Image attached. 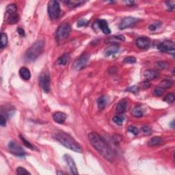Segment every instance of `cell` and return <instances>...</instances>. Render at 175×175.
<instances>
[{"mask_svg": "<svg viewBox=\"0 0 175 175\" xmlns=\"http://www.w3.org/2000/svg\"><path fill=\"white\" fill-rule=\"evenodd\" d=\"M127 99H123L121 101H120L119 102V103L117 104L116 108V112L119 114H124L127 110Z\"/></svg>", "mask_w": 175, "mask_h": 175, "instance_id": "16", "label": "cell"}, {"mask_svg": "<svg viewBox=\"0 0 175 175\" xmlns=\"http://www.w3.org/2000/svg\"><path fill=\"white\" fill-rule=\"evenodd\" d=\"M17 174H18L19 175L31 174V173H30V172H28L26 169L23 168V167H19V168L17 169Z\"/></svg>", "mask_w": 175, "mask_h": 175, "instance_id": "33", "label": "cell"}, {"mask_svg": "<svg viewBox=\"0 0 175 175\" xmlns=\"http://www.w3.org/2000/svg\"><path fill=\"white\" fill-rule=\"evenodd\" d=\"M19 138L21 139V140L22 142L23 143V144L26 146V147L30 148V149H32V150H37V148L34 147V146L32 145V144L30 143L29 141H28V140L22 136V135H19Z\"/></svg>", "mask_w": 175, "mask_h": 175, "instance_id": "27", "label": "cell"}, {"mask_svg": "<svg viewBox=\"0 0 175 175\" xmlns=\"http://www.w3.org/2000/svg\"><path fill=\"white\" fill-rule=\"evenodd\" d=\"M119 47L118 46V45H112L108 47L107 48H106L105 51V56L107 57L111 56L112 55L116 54L117 53L119 52Z\"/></svg>", "mask_w": 175, "mask_h": 175, "instance_id": "17", "label": "cell"}, {"mask_svg": "<svg viewBox=\"0 0 175 175\" xmlns=\"http://www.w3.org/2000/svg\"><path fill=\"white\" fill-rule=\"evenodd\" d=\"M142 86L144 88H148L150 87V85H151V83H150L149 81L146 80L145 81H144V82H142Z\"/></svg>", "mask_w": 175, "mask_h": 175, "instance_id": "42", "label": "cell"}, {"mask_svg": "<svg viewBox=\"0 0 175 175\" xmlns=\"http://www.w3.org/2000/svg\"><path fill=\"white\" fill-rule=\"evenodd\" d=\"M54 138L57 141H58L61 144H62L66 148L71 151L77 152V153H81L82 148L78 142L69 134H66L62 131H59L56 133Z\"/></svg>", "mask_w": 175, "mask_h": 175, "instance_id": "2", "label": "cell"}, {"mask_svg": "<svg viewBox=\"0 0 175 175\" xmlns=\"http://www.w3.org/2000/svg\"><path fill=\"white\" fill-rule=\"evenodd\" d=\"M64 158L66 163H67L68 167V168H69L70 171H71V174H78L77 168V166H76L75 161L73 160V157H72L71 156H70L69 155H64Z\"/></svg>", "mask_w": 175, "mask_h": 175, "instance_id": "12", "label": "cell"}, {"mask_svg": "<svg viewBox=\"0 0 175 175\" xmlns=\"http://www.w3.org/2000/svg\"><path fill=\"white\" fill-rule=\"evenodd\" d=\"M157 49L161 52L169 53L174 55L175 49V44L173 41H165L159 43L157 46Z\"/></svg>", "mask_w": 175, "mask_h": 175, "instance_id": "9", "label": "cell"}, {"mask_svg": "<svg viewBox=\"0 0 175 175\" xmlns=\"http://www.w3.org/2000/svg\"><path fill=\"white\" fill-rule=\"evenodd\" d=\"M112 120H113L114 123H115L116 124H117L118 125H123V121H124L125 120V117L122 114H119V115L114 116Z\"/></svg>", "mask_w": 175, "mask_h": 175, "instance_id": "29", "label": "cell"}, {"mask_svg": "<svg viewBox=\"0 0 175 175\" xmlns=\"http://www.w3.org/2000/svg\"><path fill=\"white\" fill-rule=\"evenodd\" d=\"M53 119L58 124H62L66 119V114L62 112H56L53 114Z\"/></svg>", "mask_w": 175, "mask_h": 175, "instance_id": "14", "label": "cell"}, {"mask_svg": "<svg viewBox=\"0 0 175 175\" xmlns=\"http://www.w3.org/2000/svg\"><path fill=\"white\" fill-rule=\"evenodd\" d=\"M71 32V27L68 23H64L59 26L56 32V37L57 41L59 43H62L64 40L67 39Z\"/></svg>", "mask_w": 175, "mask_h": 175, "instance_id": "4", "label": "cell"}, {"mask_svg": "<svg viewBox=\"0 0 175 175\" xmlns=\"http://www.w3.org/2000/svg\"><path fill=\"white\" fill-rule=\"evenodd\" d=\"M17 32H18V34H19L20 37H24L25 36V34L24 30H23L22 28H18V30H17Z\"/></svg>", "mask_w": 175, "mask_h": 175, "instance_id": "41", "label": "cell"}, {"mask_svg": "<svg viewBox=\"0 0 175 175\" xmlns=\"http://www.w3.org/2000/svg\"><path fill=\"white\" fill-rule=\"evenodd\" d=\"M167 6L169 8L170 10H173L174 9V5H175V2L174 1H168L166 3Z\"/></svg>", "mask_w": 175, "mask_h": 175, "instance_id": "39", "label": "cell"}, {"mask_svg": "<svg viewBox=\"0 0 175 175\" xmlns=\"http://www.w3.org/2000/svg\"><path fill=\"white\" fill-rule=\"evenodd\" d=\"M69 59H70L69 55H68V54H64L63 56H62L60 58L58 59V64H60V65L65 66V65H66V64H67L68 61H69Z\"/></svg>", "mask_w": 175, "mask_h": 175, "instance_id": "24", "label": "cell"}, {"mask_svg": "<svg viewBox=\"0 0 175 175\" xmlns=\"http://www.w3.org/2000/svg\"><path fill=\"white\" fill-rule=\"evenodd\" d=\"M47 10H48L49 16L51 19H56L60 17L61 9L60 4L57 1L52 0V1H49Z\"/></svg>", "mask_w": 175, "mask_h": 175, "instance_id": "5", "label": "cell"}, {"mask_svg": "<svg viewBox=\"0 0 175 175\" xmlns=\"http://www.w3.org/2000/svg\"><path fill=\"white\" fill-rule=\"evenodd\" d=\"M89 59H90V54L88 53H84L75 60L73 63L74 69L77 71H80L86 66L88 62Z\"/></svg>", "mask_w": 175, "mask_h": 175, "instance_id": "7", "label": "cell"}, {"mask_svg": "<svg viewBox=\"0 0 175 175\" xmlns=\"http://www.w3.org/2000/svg\"><path fill=\"white\" fill-rule=\"evenodd\" d=\"M136 46L140 49H147L151 45V39L148 37H140L136 40Z\"/></svg>", "mask_w": 175, "mask_h": 175, "instance_id": "11", "label": "cell"}, {"mask_svg": "<svg viewBox=\"0 0 175 175\" xmlns=\"http://www.w3.org/2000/svg\"><path fill=\"white\" fill-rule=\"evenodd\" d=\"M123 62L125 64H134L136 62V58L134 56H128L123 60Z\"/></svg>", "mask_w": 175, "mask_h": 175, "instance_id": "31", "label": "cell"}, {"mask_svg": "<svg viewBox=\"0 0 175 175\" xmlns=\"http://www.w3.org/2000/svg\"><path fill=\"white\" fill-rule=\"evenodd\" d=\"M162 143H163V139L161 138V137L155 136L148 140V145L151 146V147H153V146L160 145V144H161Z\"/></svg>", "mask_w": 175, "mask_h": 175, "instance_id": "19", "label": "cell"}, {"mask_svg": "<svg viewBox=\"0 0 175 175\" xmlns=\"http://www.w3.org/2000/svg\"><path fill=\"white\" fill-rule=\"evenodd\" d=\"M168 66H169V64L168 62H158L157 63V68L160 70L165 69V68L168 67Z\"/></svg>", "mask_w": 175, "mask_h": 175, "instance_id": "34", "label": "cell"}, {"mask_svg": "<svg viewBox=\"0 0 175 175\" xmlns=\"http://www.w3.org/2000/svg\"><path fill=\"white\" fill-rule=\"evenodd\" d=\"M57 174H65V173L62 172H59V171H58V172H57Z\"/></svg>", "mask_w": 175, "mask_h": 175, "instance_id": "46", "label": "cell"}, {"mask_svg": "<svg viewBox=\"0 0 175 175\" xmlns=\"http://www.w3.org/2000/svg\"><path fill=\"white\" fill-rule=\"evenodd\" d=\"M173 81L170 80V79H164L159 84V87L163 89H167L170 88L172 86Z\"/></svg>", "mask_w": 175, "mask_h": 175, "instance_id": "25", "label": "cell"}, {"mask_svg": "<svg viewBox=\"0 0 175 175\" xmlns=\"http://www.w3.org/2000/svg\"><path fill=\"white\" fill-rule=\"evenodd\" d=\"M159 73L158 71L152 69L146 70V71L143 73L144 77L145 78L146 80H148V81L157 79V78L159 77Z\"/></svg>", "mask_w": 175, "mask_h": 175, "instance_id": "13", "label": "cell"}, {"mask_svg": "<svg viewBox=\"0 0 175 175\" xmlns=\"http://www.w3.org/2000/svg\"><path fill=\"white\" fill-rule=\"evenodd\" d=\"M8 45V37L6 33H1V43H0V47L1 49H3L7 46Z\"/></svg>", "mask_w": 175, "mask_h": 175, "instance_id": "28", "label": "cell"}, {"mask_svg": "<svg viewBox=\"0 0 175 175\" xmlns=\"http://www.w3.org/2000/svg\"><path fill=\"white\" fill-rule=\"evenodd\" d=\"M88 138L91 145L103 157L108 161L113 160L114 158L113 150L100 135L95 132H92L88 135Z\"/></svg>", "mask_w": 175, "mask_h": 175, "instance_id": "1", "label": "cell"}, {"mask_svg": "<svg viewBox=\"0 0 175 175\" xmlns=\"http://www.w3.org/2000/svg\"><path fill=\"white\" fill-rule=\"evenodd\" d=\"M163 93V89L160 87H157L155 88L153 91V94L156 96H161Z\"/></svg>", "mask_w": 175, "mask_h": 175, "instance_id": "35", "label": "cell"}, {"mask_svg": "<svg viewBox=\"0 0 175 175\" xmlns=\"http://www.w3.org/2000/svg\"><path fill=\"white\" fill-rule=\"evenodd\" d=\"M174 121H172V123H170V125H171V127H172V128H174Z\"/></svg>", "mask_w": 175, "mask_h": 175, "instance_id": "45", "label": "cell"}, {"mask_svg": "<svg viewBox=\"0 0 175 175\" xmlns=\"http://www.w3.org/2000/svg\"><path fill=\"white\" fill-rule=\"evenodd\" d=\"M44 48H45V41L43 40H39L35 42L25 53V60L29 62L36 60L43 52Z\"/></svg>", "mask_w": 175, "mask_h": 175, "instance_id": "3", "label": "cell"}, {"mask_svg": "<svg viewBox=\"0 0 175 175\" xmlns=\"http://www.w3.org/2000/svg\"><path fill=\"white\" fill-rule=\"evenodd\" d=\"M8 148L10 153L13 155L19 156V157H23V156L25 155V151L22 146H21L19 144H18L14 141H10L8 145Z\"/></svg>", "mask_w": 175, "mask_h": 175, "instance_id": "8", "label": "cell"}, {"mask_svg": "<svg viewBox=\"0 0 175 175\" xmlns=\"http://www.w3.org/2000/svg\"><path fill=\"white\" fill-rule=\"evenodd\" d=\"M174 100H175V95L174 93L172 92L168 93V94L165 96L164 99H163L164 101L168 103L169 104L173 103L174 102Z\"/></svg>", "mask_w": 175, "mask_h": 175, "instance_id": "30", "label": "cell"}, {"mask_svg": "<svg viewBox=\"0 0 175 175\" xmlns=\"http://www.w3.org/2000/svg\"><path fill=\"white\" fill-rule=\"evenodd\" d=\"M6 11L10 15L17 14V7L16 4H14V3H11V4H9L6 8Z\"/></svg>", "mask_w": 175, "mask_h": 175, "instance_id": "26", "label": "cell"}, {"mask_svg": "<svg viewBox=\"0 0 175 175\" xmlns=\"http://www.w3.org/2000/svg\"><path fill=\"white\" fill-rule=\"evenodd\" d=\"M19 75L24 80H29L31 77V73L30 70L26 67H22L19 70Z\"/></svg>", "mask_w": 175, "mask_h": 175, "instance_id": "20", "label": "cell"}, {"mask_svg": "<svg viewBox=\"0 0 175 175\" xmlns=\"http://www.w3.org/2000/svg\"><path fill=\"white\" fill-rule=\"evenodd\" d=\"M134 1H126V3L127 4H128L129 6H131L133 4H134Z\"/></svg>", "mask_w": 175, "mask_h": 175, "instance_id": "44", "label": "cell"}, {"mask_svg": "<svg viewBox=\"0 0 175 175\" xmlns=\"http://www.w3.org/2000/svg\"><path fill=\"white\" fill-rule=\"evenodd\" d=\"M132 114L133 116L136 117V118H140L142 117L145 114V110L144 109L143 106L142 105H138L135 107L132 110Z\"/></svg>", "mask_w": 175, "mask_h": 175, "instance_id": "15", "label": "cell"}, {"mask_svg": "<svg viewBox=\"0 0 175 175\" xmlns=\"http://www.w3.org/2000/svg\"><path fill=\"white\" fill-rule=\"evenodd\" d=\"M88 23V21L87 20L81 19L77 22V26L78 27H83V26H85Z\"/></svg>", "mask_w": 175, "mask_h": 175, "instance_id": "38", "label": "cell"}, {"mask_svg": "<svg viewBox=\"0 0 175 175\" xmlns=\"http://www.w3.org/2000/svg\"><path fill=\"white\" fill-rule=\"evenodd\" d=\"M98 25L99 26V28L101 30V31L105 34H109L111 33V30L110 29L109 26L107 21L105 20L101 19L98 21Z\"/></svg>", "mask_w": 175, "mask_h": 175, "instance_id": "18", "label": "cell"}, {"mask_svg": "<svg viewBox=\"0 0 175 175\" xmlns=\"http://www.w3.org/2000/svg\"><path fill=\"white\" fill-rule=\"evenodd\" d=\"M142 131L144 133V134L146 135H150L152 133V130L151 129V127L149 126H147V125H145V126H143L142 127Z\"/></svg>", "mask_w": 175, "mask_h": 175, "instance_id": "36", "label": "cell"}, {"mask_svg": "<svg viewBox=\"0 0 175 175\" xmlns=\"http://www.w3.org/2000/svg\"><path fill=\"white\" fill-rule=\"evenodd\" d=\"M19 20H20L19 15L17 13V14L10 15V16L8 17V18L7 22L8 24L13 25V24L17 23L19 21Z\"/></svg>", "mask_w": 175, "mask_h": 175, "instance_id": "22", "label": "cell"}, {"mask_svg": "<svg viewBox=\"0 0 175 175\" xmlns=\"http://www.w3.org/2000/svg\"><path fill=\"white\" fill-rule=\"evenodd\" d=\"M0 125L1 127H5L6 125V120L2 114L0 116Z\"/></svg>", "mask_w": 175, "mask_h": 175, "instance_id": "40", "label": "cell"}, {"mask_svg": "<svg viewBox=\"0 0 175 175\" xmlns=\"http://www.w3.org/2000/svg\"><path fill=\"white\" fill-rule=\"evenodd\" d=\"M97 105H98L99 109V110H102L105 109L106 105H107V99H106L105 96L102 95V96H101L98 99Z\"/></svg>", "mask_w": 175, "mask_h": 175, "instance_id": "21", "label": "cell"}, {"mask_svg": "<svg viewBox=\"0 0 175 175\" xmlns=\"http://www.w3.org/2000/svg\"><path fill=\"white\" fill-rule=\"evenodd\" d=\"M157 28V26L155 25V24H152L149 26V30L151 31H155V30Z\"/></svg>", "mask_w": 175, "mask_h": 175, "instance_id": "43", "label": "cell"}, {"mask_svg": "<svg viewBox=\"0 0 175 175\" xmlns=\"http://www.w3.org/2000/svg\"><path fill=\"white\" fill-rule=\"evenodd\" d=\"M139 19L132 17H127L123 19L119 24L120 30H125L127 28L133 27L138 22Z\"/></svg>", "mask_w": 175, "mask_h": 175, "instance_id": "10", "label": "cell"}, {"mask_svg": "<svg viewBox=\"0 0 175 175\" xmlns=\"http://www.w3.org/2000/svg\"><path fill=\"white\" fill-rule=\"evenodd\" d=\"M85 2H86V1H77V0H71V1H66L65 3H66L68 6L69 8H76L77 6H79L80 5H82L83 3H84Z\"/></svg>", "mask_w": 175, "mask_h": 175, "instance_id": "23", "label": "cell"}, {"mask_svg": "<svg viewBox=\"0 0 175 175\" xmlns=\"http://www.w3.org/2000/svg\"><path fill=\"white\" fill-rule=\"evenodd\" d=\"M128 131L131 133V134H134V136H137L139 133L138 129L134 126H129L128 127Z\"/></svg>", "mask_w": 175, "mask_h": 175, "instance_id": "37", "label": "cell"}, {"mask_svg": "<svg viewBox=\"0 0 175 175\" xmlns=\"http://www.w3.org/2000/svg\"><path fill=\"white\" fill-rule=\"evenodd\" d=\"M39 84L45 92L48 93L50 91L51 78L47 71L43 72L39 77Z\"/></svg>", "mask_w": 175, "mask_h": 175, "instance_id": "6", "label": "cell"}, {"mask_svg": "<svg viewBox=\"0 0 175 175\" xmlns=\"http://www.w3.org/2000/svg\"><path fill=\"white\" fill-rule=\"evenodd\" d=\"M126 90L127 92L134 93V94H137V93H138L139 91H140V88L137 86V85H133V86L128 88Z\"/></svg>", "mask_w": 175, "mask_h": 175, "instance_id": "32", "label": "cell"}]
</instances>
